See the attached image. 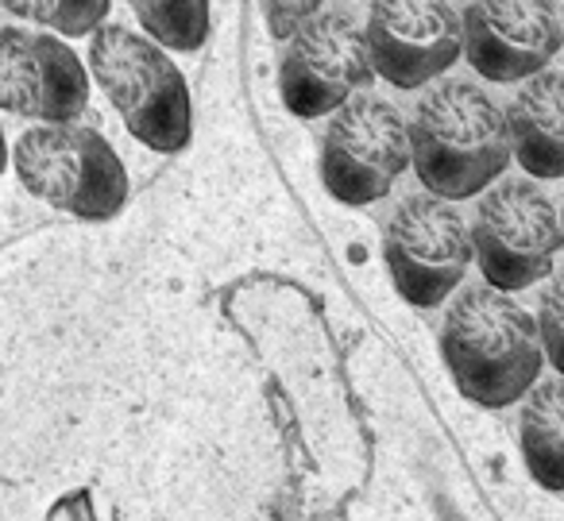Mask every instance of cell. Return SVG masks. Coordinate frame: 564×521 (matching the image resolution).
<instances>
[{
  "mask_svg": "<svg viewBox=\"0 0 564 521\" xmlns=\"http://www.w3.org/2000/svg\"><path fill=\"white\" fill-rule=\"evenodd\" d=\"M441 359L468 402L507 410L538 387L545 367L538 317L495 286L460 290L441 321Z\"/></svg>",
  "mask_w": 564,
  "mask_h": 521,
  "instance_id": "cell-1",
  "label": "cell"
},
{
  "mask_svg": "<svg viewBox=\"0 0 564 521\" xmlns=\"http://www.w3.org/2000/svg\"><path fill=\"white\" fill-rule=\"evenodd\" d=\"M410 155L422 186L441 202L484 194L514 159L507 112L471 82H441L414 109Z\"/></svg>",
  "mask_w": 564,
  "mask_h": 521,
  "instance_id": "cell-2",
  "label": "cell"
},
{
  "mask_svg": "<svg viewBox=\"0 0 564 521\" xmlns=\"http://www.w3.org/2000/svg\"><path fill=\"white\" fill-rule=\"evenodd\" d=\"M89 70L128 132L159 155H178L194 140V105L178 66L159 43L105 24L89 40Z\"/></svg>",
  "mask_w": 564,
  "mask_h": 521,
  "instance_id": "cell-3",
  "label": "cell"
},
{
  "mask_svg": "<svg viewBox=\"0 0 564 521\" xmlns=\"http://www.w3.org/2000/svg\"><path fill=\"white\" fill-rule=\"evenodd\" d=\"M12 166L32 197L78 220H112L124 213L132 186L112 143L94 128L40 124L20 135Z\"/></svg>",
  "mask_w": 564,
  "mask_h": 521,
  "instance_id": "cell-4",
  "label": "cell"
},
{
  "mask_svg": "<svg viewBox=\"0 0 564 521\" xmlns=\"http://www.w3.org/2000/svg\"><path fill=\"white\" fill-rule=\"evenodd\" d=\"M561 248V213L530 178H507L484 194L471 220V251L487 286L514 294L549 279Z\"/></svg>",
  "mask_w": 564,
  "mask_h": 521,
  "instance_id": "cell-5",
  "label": "cell"
},
{
  "mask_svg": "<svg viewBox=\"0 0 564 521\" xmlns=\"http://www.w3.org/2000/svg\"><path fill=\"white\" fill-rule=\"evenodd\" d=\"M414 166L410 124L383 97H352L333 112L322 140V182L333 202L371 205Z\"/></svg>",
  "mask_w": 564,
  "mask_h": 521,
  "instance_id": "cell-6",
  "label": "cell"
},
{
  "mask_svg": "<svg viewBox=\"0 0 564 521\" xmlns=\"http://www.w3.org/2000/svg\"><path fill=\"white\" fill-rule=\"evenodd\" d=\"M383 256L399 294L417 310H437L456 294L476 251L471 228L453 205L433 194H417L387 217Z\"/></svg>",
  "mask_w": 564,
  "mask_h": 521,
  "instance_id": "cell-7",
  "label": "cell"
},
{
  "mask_svg": "<svg viewBox=\"0 0 564 521\" xmlns=\"http://www.w3.org/2000/svg\"><path fill=\"white\" fill-rule=\"evenodd\" d=\"M376 78L368 35L348 12H322L286 40L279 63L282 105L302 120L345 109Z\"/></svg>",
  "mask_w": 564,
  "mask_h": 521,
  "instance_id": "cell-8",
  "label": "cell"
},
{
  "mask_svg": "<svg viewBox=\"0 0 564 521\" xmlns=\"http://www.w3.org/2000/svg\"><path fill=\"white\" fill-rule=\"evenodd\" d=\"M371 66L394 89H417L464 55V28L448 0H371Z\"/></svg>",
  "mask_w": 564,
  "mask_h": 521,
  "instance_id": "cell-9",
  "label": "cell"
},
{
  "mask_svg": "<svg viewBox=\"0 0 564 521\" xmlns=\"http://www.w3.org/2000/svg\"><path fill=\"white\" fill-rule=\"evenodd\" d=\"M464 55L487 82H530L564 47L553 0H471L460 20Z\"/></svg>",
  "mask_w": 564,
  "mask_h": 521,
  "instance_id": "cell-10",
  "label": "cell"
},
{
  "mask_svg": "<svg viewBox=\"0 0 564 521\" xmlns=\"http://www.w3.org/2000/svg\"><path fill=\"white\" fill-rule=\"evenodd\" d=\"M89 105V74L63 40L0 32V109L35 124H74Z\"/></svg>",
  "mask_w": 564,
  "mask_h": 521,
  "instance_id": "cell-11",
  "label": "cell"
},
{
  "mask_svg": "<svg viewBox=\"0 0 564 521\" xmlns=\"http://www.w3.org/2000/svg\"><path fill=\"white\" fill-rule=\"evenodd\" d=\"M510 148L530 178H564V74L541 70L507 109Z\"/></svg>",
  "mask_w": 564,
  "mask_h": 521,
  "instance_id": "cell-12",
  "label": "cell"
},
{
  "mask_svg": "<svg viewBox=\"0 0 564 521\" xmlns=\"http://www.w3.org/2000/svg\"><path fill=\"white\" fill-rule=\"evenodd\" d=\"M518 436L530 479L564 495V379H545L525 394Z\"/></svg>",
  "mask_w": 564,
  "mask_h": 521,
  "instance_id": "cell-13",
  "label": "cell"
},
{
  "mask_svg": "<svg viewBox=\"0 0 564 521\" xmlns=\"http://www.w3.org/2000/svg\"><path fill=\"white\" fill-rule=\"evenodd\" d=\"M128 9L159 47L197 51L209 40V0H128Z\"/></svg>",
  "mask_w": 564,
  "mask_h": 521,
  "instance_id": "cell-14",
  "label": "cell"
},
{
  "mask_svg": "<svg viewBox=\"0 0 564 521\" xmlns=\"http://www.w3.org/2000/svg\"><path fill=\"white\" fill-rule=\"evenodd\" d=\"M12 17H24L32 24H43L66 40H82L105 28L112 12V0H0Z\"/></svg>",
  "mask_w": 564,
  "mask_h": 521,
  "instance_id": "cell-15",
  "label": "cell"
},
{
  "mask_svg": "<svg viewBox=\"0 0 564 521\" xmlns=\"http://www.w3.org/2000/svg\"><path fill=\"white\" fill-rule=\"evenodd\" d=\"M538 336H541V351H545V359L564 379V271H556L553 279H549L545 294H541Z\"/></svg>",
  "mask_w": 564,
  "mask_h": 521,
  "instance_id": "cell-16",
  "label": "cell"
},
{
  "mask_svg": "<svg viewBox=\"0 0 564 521\" xmlns=\"http://www.w3.org/2000/svg\"><path fill=\"white\" fill-rule=\"evenodd\" d=\"M325 0H263V17H267V28H271L274 40H291L299 35L310 20L322 17Z\"/></svg>",
  "mask_w": 564,
  "mask_h": 521,
  "instance_id": "cell-17",
  "label": "cell"
},
{
  "mask_svg": "<svg viewBox=\"0 0 564 521\" xmlns=\"http://www.w3.org/2000/svg\"><path fill=\"white\" fill-rule=\"evenodd\" d=\"M12 163V155H9V143H4V132H0V174H4V166Z\"/></svg>",
  "mask_w": 564,
  "mask_h": 521,
  "instance_id": "cell-18",
  "label": "cell"
},
{
  "mask_svg": "<svg viewBox=\"0 0 564 521\" xmlns=\"http://www.w3.org/2000/svg\"><path fill=\"white\" fill-rule=\"evenodd\" d=\"M561 228H564V213H561Z\"/></svg>",
  "mask_w": 564,
  "mask_h": 521,
  "instance_id": "cell-19",
  "label": "cell"
}]
</instances>
